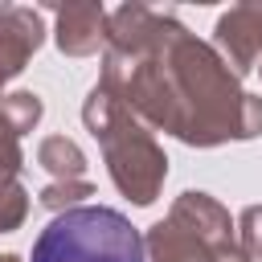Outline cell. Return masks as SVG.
I'll list each match as a JSON object with an SVG mask.
<instances>
[{
    "label": "cell",
    "mask_w": 262,
    "mask_h": 262,
    "mask_svg": "<svg viewBox=\"0 0 262 262\" xmlns=\"http://www.w3.org/2000/svg\"><path fill=\"white\" fill-rule=\"evenodd\" d=\"M33 262H143V237L123 213L78 205L41 229Z\"/></svg>",
    "instance_id": "obj_1"
}]
</instances>
